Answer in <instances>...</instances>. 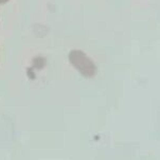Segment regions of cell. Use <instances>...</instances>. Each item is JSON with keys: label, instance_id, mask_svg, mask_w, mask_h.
<instances>
[{"label": "cell", "instance_id": "cell-1", "mask_svg": "<svg viewBox=\"0 0 160 160\" xmlns=\"http://www.w3.org/2000/svg\"><path fill=\"white\" fill-rule=\"evenodd\" d=\"M8 1H9V0H0V4H4V3H7Z\"/></svg>", "mask_w": 160, "mask_h": 160}]
</instances>
